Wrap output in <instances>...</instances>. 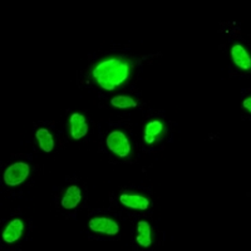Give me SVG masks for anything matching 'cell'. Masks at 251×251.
<instances>
[{
  "mask_svg": "<svg viewBox=\"0 0 251 251\" xmlns=\"http://www.w3.org/2000/svg\"><path fill=\"white\" fill-rule=\"evenodd\" d=\"M136 243L138 246L147 249L153 243V231L151 224L147 220H140L137 223V232H136Z\"/></svg>",
  "mask_w": 251,
  "mask_h": 251,
  "instance_id": "cell-11",
  "label": "cell"
},
{
  "mask_svg": "<svg viewBox=\"0 0 251 251\" xmlns=\"http://www.w3.org/2000/svg\"><path fill=\"white\" fill-rule=\"evenodd\" d=\"M31 174V167L25 161H17L9 165L3 174L4 183L9 187H18L23 185Z\"/></svg>",
  "mask_w": 251,
  "mask_h": 251,
  "instance_id": "cell-3",
  "label": "cell"
},
{
  "mask_svg": "<svg viewBox=\"0 0 251 251\" xmlns=\"http://www.w3.org/2000/svg\"><path fill=\"white\" fill-rule=\"evenodd\" d=\"M109 104L116 109H132L138 106V100L129 94H117L111 98Z\"/></svg>",
  "mask_w": 251,
  "mask_h": 251,
  "instance_id": "cell-13",
  "label": "cell"
},
{
  "mask_svg": "<svg viewBox=\"0 0 251 251\" xmlns=\"http://www.w3.org/2000/svg\"><path fill=\"white\" fill-rule=\"evenodd\" d=\"M69 137L75 141L84 138L89 132V125L86 116L80 112H73L68 118Z\"/></svg>",
  "mask_w": 251,
  "mask_h": 251,
  "instance_id": "cell-6",
  "label": "cell"
},
{
  "mask_svg": "<svg viewBox=\"0 0 251 251\" xmlns=\"http://www.w3.org/2000/svg\"><path fill=\"white\" fill-rule=\"evenodd\" d=\"M35 140H37V145L40 150L46 153H50L55 147L54 136L49 131L48 128L40 127L35 132Z\"/></svg>",
  "mask_w": 251,
  "mask_h": 251,
  "instance_id": "cell-12",
  "label": "cell"
},
{
  "mask_svg": "<svg viewBox=\"0 0 251 251\" xmlns=\"http://www.w3.org/2000/svg\"><path fill=\"white\" fill-rule=\"evenodd\" d=\"M230 58L234 66L243 72L251 71V53L243 43H234L230 48Z\"/></svg>",
  "mask_w": 251,
  "mask_h": 251,
  "instance_id": "cell-7",
  "label": "cell"
},
{
  "mask_svg": "<svg viewBox=\"0 0 251 251\" xmlns=\"http://www.w3.org/2000/svg\"><path fill=\"white\" fill-rule=\"evenodd\" d=\"M241 106H243V108L245 109L248 113L251 114V94H250V96H248V97H246L245 100H243Z\"/></svg>",
  "mask_w": 251,
  "mask_h": 251,
  "instance_id": "cell-14",
  "label": "cell"
},
{
  "mask_svg": "<svg viewBox=\"0 0 251 251\" xmlns=\"http://www.w3.org/2000/svg\"><path fill=\"white\" fill-rule=\"evenodd\" d=\"M118 201L121 205L129 210H136V211H146L151 207V200L143 194L137 192H122L118 196Z\"/></svg>",
  "mask_w": 251,
  "mask_h": 251,
  "instance_id": "cell-5",
  "label": "cell"
},
{
  "mask_svg": "<svg viewBox=\"0 0 251 251\" xmlns=\"http://www.w3.org/2000/svg\"><path fill=\"white\" fill-rule=\"evenodd\" d=\"M166 132V125L161 120H151L143 127V141L147 146L156 145Z\"/></svg>",
  "mask_w": 251,
  "mask_h": 251,
  "instance_id": "cell-8",
  "label": "cell"
},
{
  "mask_svg": "<svg viewBox=\"0 0 251 251\" xmlns=\"http://www.w3.org/2000/svg\"><path fill=\"white\" fill-rule=\"evenodd\" d=\"M88 227L96 234L106 235V236H116L120 232V224L114 219L108 216H94L89 220Z\"/></svg>",
  "mask_w": 251,
  "mask_h": 251,
  "instance_id": "cell-4",
  "label": "cell"
},
{
  "mask_svg": "<svg viewBox=\"0 0 251 251\" xmlns=\"http://www.w3.org/2000/svg\"><path fill=\"white\" fill-rule=\"evenodd\" d=\"M132 71L133 64L131 59L123 55H109L94 64L91 77L100 89L113 92L128 82Z\"/></svg>",
  "mask_w": 251,
  "mask_h": 251,
  "instance_id": "cell-1",
  "label": "cell"
},
{
  "mask_svg": "<svg viewBox=\"0 0 251 251\" xmlns=\"http://www.w3.org/2000/svg\"><path fill=\"white\" fill-rule=\"evenodd\" d=\"M106 146L112 154L121 160L128 158L132 153L131 140L122 129H113L109 132L106 138Z\"/></svg>",
  "mask_w": 251,
  "mask_h": 251,
  "instance_id": "cell-2",
  "label": "cell"
},
{
  "mask_svg": "<svg viewBox=\"0 0 251 251\" xmlns=\"http://www.w3.org/2000/svg\"><path fill=\"white\" fill-rule=\"evenodd\" d=\"M83 192L79 186L71 185L64 190L60 200V206L66 210H75L82 202Z\"/></svg>",
  "mask_w": 251,
  "mask_h": 251,
  "instance_id": "cell-10",
  "label": "cell"
},
{
  "mask_svg": "<svg viewBox=\"0 0 251 251\" xmlns=\"http://www.w3.org/2000/svg\"><path fill=\"white\" fill-rule=\"evenodd\" d=\"M24 230H25V224H24L23 220L15 217V219L10 220L5 225V227L3 228L1 239L6 244H14L22 239Z\"/></svg>",
  "mask_w": 251,
  "mask_h": 251,
  "instance_id": "cell-9",
  "label": "cell"
}]
</instances>
